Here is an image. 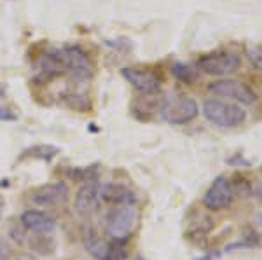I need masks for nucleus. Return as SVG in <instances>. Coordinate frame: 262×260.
<instances>
[{
    "mask_svg": "<svg viewBox=\"0 0 262 260\" xmlns=\"http://www.w3.org/2000/svg\"><path fill=\"white\" fill-rule=\"evenodd\" d=\"M138 209L135 204H126V206H116L108 213L105 229L107 236L117 243H126L133 236V232L138 227Z\"/></svg>",
    "mask_w": 262,
    "mask_h": 260,
    "instance_id": "f257e3e1",
    "label": "nucleus"
},
{
    "mask_svg": "<svg viewBox=\"0 0 262 260\" xmlns=\"http://www.w3.org/2000/svg\"><path fill=\"white\" fill-rule=\"evenodd\" d=\"M203 115L219 128H236L247 119V112L239 105L221 102V100H206L203 103Z\"/></svg>",
    "mask_w": 262,
    "mask_h": 260,
    "instance_id": "f03ea898",
    "label": "nucleus"
},
{
    "mask_svg": "<svg viewBox=\"0 0 262 260\" xmlns=\"http://www.w3.org/2000/svg\"><path fill=\"white\" fill-rule=\"evenodd\" d=\"M56 61L61 65L65 72H70L77 79H86L91 74L93 65L88 56V53L81 49L79 45H67V48H60L56 51L51 53Z\"/></svg>",
    "mask_w": 262,
    "mask_h": 260,
    "instance_id": "7ed1b4c3",
    "label": "nucleus"
},
{
    "mask_svg": "<svg viewBox=\"0 0 262 260\" xmlns=\"http://www.w3.org/2000/svg\"><path fill=\"white\" fill-rule=\"evenodd\" d=\"M196 66L206 75H213V77H222V75H229L236 72L239 66V58L232 53H215L206 54L198 60Z\"/></svg>",
    "mask_w": 262,
    "mask_h": 260,
    "instance_id": "20e7f679",
    "label": "nucleus"
},
{
    "mask_svg": "<svg viewBox=\"0 0 262 260\" xmlns=\"http://www.w3.org/2000/svg\"><path fill=\"white\" fill-rule=\"evenodd\" d=\"M161 115L166 123L182 126L191 123L198 115V103L192 98H177L161 107Z\"/></svg>",
    "mask_w": 262,
    "mask_h": 260,
    "instance_id": "39448f33",
    "label": "nucleus"
},
{
    "mask_svg": "<svg viewBox=\"0 0 262 260\" xmlns=\"http://www.w3.org/2000/svg\"><path fill=\"white\" fill-rule=\"evenodd\" d=\"M70 196L69 185L65 182H56V183H48V185H42L37 188L32 194L33 204L40 208H58L67 204Z\"/></svg>",
    "mask_w": 262,
    "mask_h": 260,
    "instance_id": "423d86ee",
    "label": "nucleus"
},
{
    "mask_svg": "<svg viewBox=\"0 0 262 260\" xmlns=\"http://www.w3.org/2000/svg\"><path fill=\"white\" fill-rule=\"evenodd\" d=\"M232 203V185L226 177H217L208 187L203 204L206 209L212 211H221V209L229 208Z\"/></svg>",
    "mask_w": 262,
    "mask_h": 260,
    "instance_id": "0eeeda50",
    "label": "nucleus"
},
{
    "mask_svg": "<svg viewBox=\"0 0 262 260\" xmlns=\"http://www.w3.org/2000/svg\"><path fill=\"white\" fill-rule=\"evenodd\" d=\"M208 91L217 96H222V98H231L236 100L239 103L245 105H252L255 102V93L243 82L238 81H217L212 82L208 86Z\"/></svg>",
    "mask_w": 262,
    "mask_h": 260,
    "instance_id": "6e6552de",
    "label": "nucleus"
},
{
    "mask_svg": "<svg viewBox=\"0 0 262 260\" xmlns=\"http://www.w3.org/2000/svg\"><path fill=\"white\" fill-rule=\"evenodd\" d=\"M86 248L91 257L96 260H126L128 251L124 248V243H117L114 240H101L93 236L86 243Z\"/></svg>",
    "mask_w": 262,
    "mask_h": 260,
    "instance_id": "1a4fd4ad",
    "label": "nucleus"
},
{
    "mask_svg": "<svg viewBox=\"0 0 262 260\" xmlns=\"http://www.w3.org/2000/svg\"><path fill=\"white\" fill-rule=\"evenodd\" d=\"M100 204H101L100 185L96 183V180L86 182L79 188L77 196H75V211L82 217H91L100 209Z\"/></svg>",
    "mask_w": 262,
    "mask_h": 260,
    "instance_id": "9d476101",
    "label": "nucleus"
},
{
    "mask_svg": "<svg viewBox=\"0 0 262 260\" xmlns=\"http://www.w3.org/2000/svg\"><path fill=\"white\" fill-rule=\"evenodd\" d=\"M122 77L128 81L131 86L135 87L137 91H140L142 94H154L159 91L161 87V81L156 74L147 72V70H140V68H126L121 70Z\"/></svg>",
    "mask_w": 262,
    "mask_h": 260,
    "instance_id": "9b49d317",
    "label": "nucleus"
},
{
    "mask_svg": "<svg viewBox=\"0 0 262 260\" xmlns=\"http://www.w3.org/2000/svg\"><path fill=\"white\" fill-rule=\"evenodd\" d=\"M21 224L27 230L40 236H49L56 230V220L46 211H39V209H27L21 215Z\"/></svg>",
    "mask_w": 262,
    "mask_h": 260,
    "instance_id": "f8f14e48",
    "label": "nucleus"
},
{
    "mask_svg": "<svg viewBox=\"0 0 262 260\" xmlns=\"http://www.w3.org/2000/svg\"><path fill=\"white\" fill-rule=\"evenodd\" d=\"M101 201H107L116 206H126V204H137V196L133 191H129L124 185H116V183H108V185H100Z\"/></svg>",
    "mask_w": 262,
    "mask_h": 260,
    "instance_id": "ddd939ff",
    "label": "nucleus"
},
{
    "mask_svg": "<svg viewBox=\"0 0 262 260\" xmlns=\"http://www.w3.org/2000/svg\"><path fill=\"white\" fill-rule=\"evenodd\" d=\"M58 152H60V150L53 145H35V147H32V149L25 150L21 159L33 157V159H42V161H51L53 157H56Z\"/></svg>",
    "mask_w": 262,
    "mask_h": 260,
    "instance_id": "4468645a",
    "label": "nucleus"
},
{
    "mask_svg": "<svg viewBox=\"0 0 262 260\" xmlns=\"http://www.w3.org/2000/svg\"><path fill=\"white\" fill-rule=\"evenodd\" d=\"M69 177L74 180H79V182H93L96 180V168H77V170H70L69 171Z\"/></svg>",
    "mask_w": 262,
    "mask_h": 260,
    "instance_id": "2eb2a0df",
    "label": "nucleus"
},
{
    "mask_svg": "<svg viewBox=\"0 0 262 260\" xmlns=\"http://www.w3.org/2000/svg\"><path fill=\"white\" fill-rule=\"evenodd\" d=\"M173 74H175L180 81H185V82L192 81V70L189 68V66L180 65V63H177V65L173 66Z\"/></svg>",
    "mask_w": 262,
    "mask_h": 260,
    "instance_id": "dca6fc26",
    "label": "nucleus"
},
{
    "mask_svg": "<svg viewBox=\"0 0 262 260\" xmlns=\"http://www.w3.org/2000/svg\"><path fill=\"white\" fill-rule=\"evenodd\" d=\"M250 60L253 61V65L262 68V48H257L250 51Z\"/></svg>",
    "mask_w": 262,
    "mask_h": 260,
    "instance_id": "f3484780",
    "label": "nucleus"
},
{
    "mask_svg": "<svg viewBox=\"0 0 262 260\" xmlns=\"http://www.w3.org/2000/svg\"><path fill=\"white\" fill-rule=\"evenodd\" d=\"M7 108L6 107H2V105H0V119H4V121H14L16 119V115L14 114H7Z\"/></svg>",
    "mask_w": 262,
    "mask_h": 260,
    "instance_id": "a211bd4d",
    "label": "nucleus"
},
{
    "mask_svg": "<svg viewBox=\"0 0 262 260\" xmlns=\"http://www.w3.org/2000/svg\"><path fill=\"white\" fill-rule=\"evenodd\" d=\"M16 260H39V258H35L33 255H27V253H25V255H19V257L16 258Z\"/></svg>",
    "mask_w": 262,
    "mask_h": 260,
    "instance_id": "6ab92c4d",
    "label": "nucleus"
},
{
    "mask_svg": "<svg viewBox=\"0 0 262 260\" xmlns=\"http://www.w3.org/2000/svg\"><path fill=\"white\" fill-rule=\"evenodd\" d=\"M6 96V87H4V84H0V98H4Z\"/></svg>",
    "mask_w": 262,
    "mask_h": 260,
    "instance_id": "aec40b11",
    "label": "nucleus"
},
{
    "mask_svg": "<svg viewBox=\"0 0 262 260\" xmlns=\"http://www.w3.org/2000/svg\"><path fill=\"white\" fill-rule=\"evenodd\" d=\"M0 255H2V243H0Z\"/></svg>",
    "mask_w": 262,
    "mask_h": 260,
    "instance_id": "412c9836",
    "label": "nucleus"
},
{
    "mask_svg": "<svg viewBox=\"0 0 262 260\" xmlns=\"http://www.w3.org/2000/svg\"><path fill=\"white\" fill-rule=\"evenodd\" d=\"M260 191H262V185H260Z\"/></svg>",
    "mask_w": 262,
    "mask_h": 260,
    "instance_id": "4be33fe9",
    "label": "nucleus"
}]
</instances>
